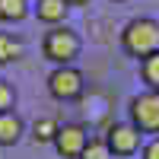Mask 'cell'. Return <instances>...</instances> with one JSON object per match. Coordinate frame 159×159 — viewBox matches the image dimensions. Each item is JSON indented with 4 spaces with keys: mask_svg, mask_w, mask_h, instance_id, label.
<instances>
[{
    "mask_svg": "<svg viewBox=\"0 0 159 159\" xmlns=\"http://www.w3.org/2000/svg\"><path fill=\"white\" fill-rule=\"evenodd\" d=\"M70 7H83V3H89V0H67Z\"/></svg>",
    "mask_w": 159,
    "mask_h": 159,
    "instance_id": "obj_16",
    "label": "cell"
},
{
    "mask_svg": "<svg viewBox=\"0 0 159 159\" xmlns=\"http://www.w3.org/2000/svg\"><path fill=\"white\" fill-rule=\"evenodd\" d=\"M25 134V124L16 111H0V147H16Z\"/></svg>",
    "mask_w": 159,
    "mask_h": 159,
    "instance_id": "obj_7",
    "label": "cell"
},
{
    "mask_svg": "<svg viewBox=\"0 0 159 159\" xmlns=\"http://www.w3.org/2000/svg\"><path fill=\"white\" fill-rule=\"evenodd\" d=\"M140 76H143V83L153 92H159V51L150 54L147 61H140Z\"/></svg>",
    "mask_w": 159,
    "mask_h": 159,
    "instance_id": "obj_12",
    "label": "cell"
},
{
    "mask_svg": "<svg viewBox=\"0 0 159 159\" xmlns=\"http://www.w3.org/2000/svg\"><path fill=\"white\" fill-rule=\"evenodd\" d=\"M115 3H124V0H115Z\"/></svg>",
    "mask_w": 159,
    "mask_h": 159,
    "instance_id": "obj_17",
    "label": "cell"
},
{
    "mask_svg": "<svg viewBox=\"0 0 159 159\" xmlns=\"http://www.w3.org/2000/svg\"><path fill=\"white\" fill-rule=\"evenodd\" d=\"M48 92H51V99H57V102H76V99H83V92H86L83 70H76L73 64L54 67L48 73Z\"/></svg>",
    "mask_w": 159,
    "mask_h": 159,
    "instance_id": "obj_3",
    "label": "cell"
},
{
    "mask_svg": "<svg viewBox=\"0 0 159 159\" xmlns=\"http://www.w3.org/2000/svg\"><path fill=\"white\" fill-rule=\"evenodd\" d=\"M140 159H159V134H156L150 143H143V150H140Z\"/></svg>",
    "mask_w": 159,
    "mask_h": 159,
    "instance_id": "obj_15",
    "label": "cell"
},
{
    "mask_svg": "<svg viewBox=\"0 0 159 159\" xmlns=\"http://www.w3.org/2000/svg\"><path fill=\"white\" fill-rule=\"evenodd\" d=\"M127 115H130V124L140 127V134H159V92L147 89L134 96L127 102Z\"/></svg>",
    "mask_w": 159,
    "mask_h": 159,
    "instance_id": "obj_4",
    "label": "cell"
},
{
    "mask_svg": "<svg viewBox=\"0 0 159 159\" xmlns=\"http://www.w3.org/2000/svg\"><path fill=\"white\" fill-rule=\"evenodd\" d=\"M57 121L54 118H38V121L32 124V143L35 147H42V143H54V137H57Z\"/></svg>",
    "mask_w": 159,
    "mask_h": 159,
    "instance_id": "obj_10",
    "label": "cell"
},
{
    "mask_svg": "<svg viewBox=\"0 0 159 159\" xmlns=\"http://www.w3.org/2000/svg\"><path fill=\"white\" fill-rule=\"evenodd\" d=\"M29 16V0H0V22H22Z\"/></svg>",
    "mask_w": 159,
    "mask_h": 159,
    "instance_id": "obj_11",
    "label": "cell"
},
{
    "mask_svg": "<svg viewBox=\"0 0 159 159\" xmlns=\"http://www.w3.org/2000/svg\"><path fill=\"white\" fill-rule=\"evenodd\" d=\"M80 159H115V153H111L108 143H105V137H89V143H86V150L80 153Z\"/></svg>",
    "mask_w": 159,
    "mask_h": 159,
    "instance_id": "obj_13",
    "label": "cell"
},
{
    "mask_svg": "<svg viewBox=\"0 0 159 159\" xmlns=\"http://www.w3.org/2000/svg\"><path fill=\"white\" fill-rule=\"evenodd\" d=\"M80 51H83V38L67 25H51V32H45V38H42V54L54 67L73 64L80 57Z\"/></svg>",
    "mask_w": 159,
    "mask_h": 159,
    "instance_id": "obj_2",
    "label": "cell"
},
{
    "mask_svg": "<svg viewBox=\"0 0 159 159\" xmlns=\"http://www.w3.org/2000/svg\"><path fill=\"white\" fill-rule=\"evenodd\" d=\"M121 48L127 57L147 61L150 54L159 51V22L150 16H134L121 29Z\"/></svg>",
    "mask_w": 159,
    "mask_h": 159,
    "instance_id": "obj_1",
    "label": "cell"
},
{
    "mask_svg": "<svg viewBox=\"0 0 159 159\" xmlns=\"http://www.w3.org/2000/svg\"><path fill=\"white\" fill-rule=\"evenodd\" d=\"M13 108H16V89H13V83L0 80V111H13Z\"/></svg>",
    "mask_w": 159,
    "mask_h": 159,
    "instance_id": "obj_14",
    "label": "cell"
},
{
    "mask_svg": "<svg viewBox=\"0 0 159 159\" xmlns=\"http://www.w3.org/2000/svg\"><path fill=\"white\" fill-rule=\"evenodd\" d=\"M67 10H70L67 0H38L35 3V16H38V22L61 25L64 19H67Z\"/></svg>",
    "mask_w": 159,
    "mask_h": 159,
    "instance_id": "obj_8",
    "label": "cell"
},
{
    "mask_svg": "<svg viewBox=\"0 0 159 159\" xmlns=\"http://www.w3.org/2000/svg\"><path fill=\"white\" fill-rule=\"evenodd\" d=\"M22 54H25L22 38H19V35H13V32H0V67H7V64L19 61Z\"/></svg>",
    "mask_w": 159,
    "mask_h": 159,
    "instance_id": "obj_9",
    "label": "cell"
},
{
    "mask_svg": "<svg viewBox=\"0 0 159 159\" xmlns=\"http://www.w3.org/2000/svg\"><path fill=\"white\" fill-rule=\"evenodd\" d=\"M89 143V127L80 124V121H67L57 127V137H54V150L64 159H80V153L86 150Z\"/></svg>",
    "mask_w": 159,
    "mask_h": 159,
    "instance_id": "obj_5",
    "label": "cell"
},
{
    "mask_svg": "<svg viewBox=\"0 0 159 159\" xmlns=\"http://www.w3.org/2000/svg\"><path fill=\"white\" fill-rule=\"evenodd\" d=\"M140 140H143L140 127H134L130 121H115L105 130V143L111 147L115 156H134L140 150Z\"/></svg>",
    "mask_w": 159,
    "mask_h": 159,
    "instance_id": "obj_6",
    "label": "cell"
}]
</instances>
